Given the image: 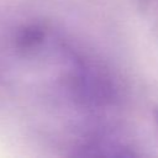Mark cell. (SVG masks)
Here are the masks:
<instances>
[{"label":"cell","mask_w":158,"mask_h":158,"mask_svg":"<svg viewBox=\"0 0 158 158\" xmlns=\"http://www.w3.org/2000/svg\"><path fill=\"white\" fill-rule=\"evenodd\" d=\"M67 59L64 88L70 100L89 112L114 109L121 100V88L110 68L72 46H60Z\"/></svg>","instance_id":"6da1fadb"},{"label":"cell","mask_w":158,"mask_h":158,"mask_svg":"<svg viewBox=\"0 0 158 158\" xmlns=\"http://www.w3.org/2000/svg\"><path fill=\"white\" fill-rule=\"evenodd\" d=\"M73 156L100 158H133L141 156L137 149L114 136L95 133L80 141L73 148Z\"/></svg>","instance_id":"7a4b0ae2"},{"label":"cell","mask_w":158,"mask_h":158,"mask_svg":"<svg viewBox=\"0 0 158 158\" xmlns=\"http://www.w3.org/2000/svg\"><path fill=\"white\" fill-rule=\"evenodd\" d=\"M52 37L48 25L41 21H31L20 25L12 37L11 46L14 51L21 56H36L46 48Z\"/></svg>","instance_id":"3957f363"},{"label":"cell","mask_w":158,"mask_h":158,"mask_svg":"<svg viewBox=\"0 0 158 158\" xmlns=\"http://www.w3.org/2000/svg\"><path fill=\"white\" fill-rule=\"evenodd\" d=\"M6 91H7V86H6V81L5 78L0 70V104L4 101V99L6 98Z\"/></svg>","instance_id":"277c9868"},{"label":"cell","mask_w":158,"mask_h":158,"mask_svg":"<svg viewBox=\"0 0 158 158\" xmlns=\"http://www.w3.org/2000/svg\"><path fill=\"white\" fill-rule=\"evenodd\" d=\"M136 1H137L138 6H139L141 9H147V7L149 6V4L152 2V0H136Z\"/></svg>","instance_id":"5b68a950"},{"label":"cell","mask_w":158,"mask_h":158,"mask_svg":"<svg viewBox=\"0 0 158 158\" xmlns=\"http://www.w3.org/2000/svg\"><path fill=\"white\" fill-rule=\"evenodd\" d=\"M153 116H154V121H156V123L158 126V107L153 110Z\"/></svg>","instance_id":"8992f818"}]
</instances>
